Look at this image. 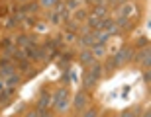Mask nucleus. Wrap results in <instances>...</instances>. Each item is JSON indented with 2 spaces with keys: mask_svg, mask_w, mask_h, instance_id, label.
Segmentation results:
<instances>
[{
  "mask_svg": "<svg viewBox=\"0 0 151 117\" xmlns=\"http://www.w3.org/2000/svg\"><path fill=\"white\" fill-rule=\"evenodd\" d=\"M16 2H18L20 6H22V4H26V2H32V0H16Z\"/></svg>",
  "mask_w": 151,
  "mask_h": 117,
  "instance_id": "obj_36",
  "label": "nucleus"
},
{
  "mask_svg": "<svg viewBox=\"0 0 151 117\" xmlns=\"http://www.w3.org/2000/svg\"><path fill=\"white\" fill-rule=\"evenodd\" d=\"M51 106H53L51 94L47 92V88H41V92H39V98H37V101H35V111H49Z\"/></svg>",
  "mask_w": 151,
  "mask_h": 117,
  "instance_id": "obj_5",
  "label": "nucleus"
},
{
  "mask_svg": "<svg viewBox=\"0 0 151 117\" xmlns=\"http://www.w3.org/2000/svg\"><path fill=\"white\" fill-rule=\"evenodd\" d=\"M34 26H35V18H34V16L26 18V20H24V22H22V28L26 29V31H29V29L34 28Z\"/></svg>",
  "mask_w": 151,
  "mask_h": 117,
  "instance_id": "obj_23",
  "label": "nucleus"
},
{
  "mask_svg": "<svg viewBox=\"0 0 151 117\" xmlns=\"http://www.w3.org/2000/svg\"><path fill=\"white\" fill-rule=\"evenodd\" d=\"M37 31H47V23L45 22H35V26H34Z\"/></svg>",
  "mask_w": 151,
  "mask_h": 117,
  "instance_id": "obj_31",
  "label": "nucleus"
},
{
  "mask_svg": "<svg viewBox=\"0 0 151 117\" xmlns=\"http://www.w3.org/2000/svg\"><path fill=\"white\" fill-rule=\"evenodd\" d=\"M75 57H77V55H75V51H63V53H61V61L71 62V61L75 59Z\"/></svg>",
  "mask_w": 151,
  "mask_h": 117,
  "instance_id": "obj_26",
  "label": "nucleus"
},
{
  "mask_svg": "<svg viewBox=\"0 0 151 117\" xmlns=\"http://www.w3.org/2000/svg\"><path fill=\"white\" fill-rule=\"evenodd\" d=\"M45 20L49 23H53V26H61V16H59V12L53 8V10H47V16H45Z\"/></svg>",
  "mask_w": 151,
  "mask_h": 117,
  "instance_id": "obj_18",
  "label": "nucleus"
},
{
  "mask_svg": "<svg viewBox=\"0 0 151 117\" xmlns=\"http://www.w3.org/2000/svg\"><path fill=\"white\" fill-rule=\"evenodd\" d=\"M98 117H108V113H102V111H100V115H98Z\"/></svg>",
  "mask_w": 151,
  "mask_h": 117,
  "instance_id": "obj_38",
  "label": "nucleus"
},
{
  "mask_svg": "<svg viewBox=\"0 0 151 117\" xmlns=\"http://www.w3.org/2000/svg\"><path fill=\"white\" fill-rule=\"evenodd\" d=\"M102 70H104V76H110V74H114V70H118V65L114 61V57L108 55L102 59Z\"/></svg>",
  "mask_w": 151,
  "mask_h": 117,
  "instance_id": "obj_10",
  "label": "nucleus"
},
{
  "mask_svg": "<svg viewBox=\"0 0 151 117\" xmlns=\"http://www.w3.org/2000/svg\"><path fill=\"white\" fill-rule=\"evenodd\" d=\"M132 62H137L141 67V70H147L151 65V49L149 47H143V49H135L134 53V61Z\"/></svg>",
  "mask_w": 151,
  "mask_h": 117,
  "instance_id": "obj_4",
  "label": "nucleus"
},
{
  "mask_svg": "<svg viewBox=\"0 0 151 117\" xmlns=\"http://www.w3.org/2000/svg\"><path fill=\"white\" fill-rule=\"evenodd\" d=\"M77 37H78V35L73 33V31H63V41H67V43H71V45L77 41Z\"/></svg>",
  "mask_w": 151,
  "mask_h": 117,
  "instance_id": "obj_24",
  "label": "nucleus"
},
{
  "mask_svg": "<svg viewBox=\"0 0 151 117\" xmlns=\"http://www.w3.org/2000/svg\"><path fill=\"white\" fill-rule=\"evenodd\" d=\"M88 106H90V92H86V90H83V88L77 90L73 94V98H71V111L77 117H81V113Z\"/></svg>",
  "mask_w": 151,
  "mask_h": 117,
  "instance_id": "obj_1",
  "label": "nucleus"
},
{
  "mask_svg": "<svg viewBox=\"0 0 151 117\" xmlns=\"http://www.w3.org/2000/svg\"><path fill=\"white\" fill-rule=\"evenodd\" d=\"M139 117H151V109H149V107H145V109L139 113Z\"/></svg>",
  "mask_w": 151,
  "mask_h": 117,
  "instance_id": "obj_34",
  "label": "nucleus"
},
{
  "mask_svg": "<svg viewBox=\"0 0 151 117\" xmlns=\"http://www.w3.org/2000/svg\"><path fill=\"white\" fill-rule=\"evenodd\" d=\"M112 117H120V115H112Z\"/></svg>",
  "mask_w": 151,
  "mask_h": 117,
  "instance_id": "obj_39",
  "label": "nucleus"
},
{
  "mask_svg": "<svg viewBox=\"0 0 151 117\" xmlns=\"http://www.w3.org/2000/svg\"><path fill=\"white\" fill-rule=\"evenodd\" d=\"M143 47H149V37H145V35L137 37L134 43V49H143Z\"/></svg>",
  "mask_w": 151,
  "mask_h": 117,
  "instance_id": "obj_21",
  "label": "nucleus"
},
{
  "mask_svg": "<svg viewBox=\"0 0 151 117\" xmlns=\"http://www.w3.org/2000/svg\"><path fill=\"white\" fill-rule=\"evenodd\" d=\"M77 61L83 68H88L92 62H96V59H94V55L90 53V49H81L77 53Z\"/></svg>",
  "mask_w": 151,
  "mask_h": 117,
  "instance_id": "obj_9",
  "label": "nucleus"
},
{
  "mask_svg": "<svg viewBox=\"0 0 151 117\" xmlns=\"http://www.w3.org/2000/svg\"><path fill=\"white\" fill-rule=\"evenodd\" d=\"M90 14H94L98 20H104V18L110 16V6L108 4H98V6H92Z\"/></svg>",
  "mask_w": 151,
  "mask_h": 117,
  "instance_id": "obj_13",
  "label": "nucleus"
},
{
  "mask_svg": "<svg viewBox=\"0 0 151 117\" xmlns=\"http://www.w3.org/2000/svg\"><path fill=\"white\" fill-rule=\"evenodd\" d=\"M100 111H102V109L98 106H88L83 113H81V117H98V115H100Z\"/></svg>",
  "mask_w": 151,
  "mask_h": 117,
  "instance_id": "obj_19",
  "label": "nucleus"
},
{
  "mask_svg": "<svg viewBox=\"0 0 151 117\" xmlns=\"http://www.w3.org/2000/svg\"><path fill=\"white\" fill-rule=\"evenodd\" d=\"M81 84H83V90H86V92H90V94L98 88V80H96L94 76H90V72L86 70V68H83V74H81Z\"/></svg>",
  "mask_w": 151,
  "mask_h": 117,
  "instance_id": "obj_6",
  "label": "nucleus"
},
{
  "mask_svg": "<svg viewBox=\"0 0 151 117\" xmlns=\"http://www.w3.org/2000/svg\"><path fill=\"white\" fill-rule=\"evenodd\" d=\"M141 78H143V82H145L147 86H149V80H151V70H149V68H147V70H143V72H141Z\"/></svg>",
  "mask_w": 151,
  "mask_h": 117,
  "instance_id": "obj_30",
  "label": "nucleus"
},
{
  "mask_svg": "<svg viewBox=\"0 0 151 117\" xmlns=\"http://www.w3.org/2000/svg\"><path fill=\"white\" fill-rule=\"evenodd\" d=\"M88 14H90L88 8H84V6H78L77 10H73L71 18H73V20H77V22H81V23H84V22H86V18H88Z\"/></svg>",
  "mask_w": 151,
  "mask_h": 117,
  "instance_id": "obj_15",
  "label": "nucleus"
},
{
  "mask_svg": "<svg viewBox=\"0 0 151 117\" xmlns=\"http://www.w3.org/2000/svg\"><path fill=\"white\" fill-rule=\"evenodd\" d=\"M8 14H10V10H8V6H0V18L4 20V18H8Z\"/></svg>",
  "mask_w": 151,
  "mask_h": 117,
  "instance_id": "obj_32",
  "label": "nucleus"
},
{
  "mask_svg": "<svg viewBox=\"0 0 151 117\" xmlns=\"http://www.w3.org/2000/svg\"><path fill=\"white\" fill-rule=\"evenodd\" d=\"M81 2H84V4L90 6V8H92V6H98V4H104V0H81Z\"/></svg>",
  "mask_w": 151,
  "mask_h": 117,
  "instance_id": "obj_29",
  "label": "nucleus"
},
{
  "mask_svg": "<svg viewBox=\"0 0 151 117\" xmlns=\"http://www.w3.org/2000/svg\"><path fill=\"white\" fill-rule=\"evenodd\" d=\"M59 2H61V0H37L39 8H43V10H53Z\"/></svg>",
  "mask_w": 151,
  "mask_h": 117,
  "instance_id": "obj_20",
  "label": "nucleus"
},
{
  "mask_svg": "<svg viewBox=\"0 0 151 117\" xmlns=\"http://www.w3.org/2000/svg\"><path fill=\"white\" fill-rule=\"evenodd\" d=\"M134 53H135V49L134 47H128V45H124V47H120V49L114 53V61H116V65H118V68H122V67H126V65H129V62L134 61Z\"/></svg>",
  "mask_w": 151,
  "mask_h": 117,
  "instance_id": "obj_3",
  "label": "nucleus"
},
{
  "mask_svg": "<svg viewBox=\"0 0 151 117\" xmlns=\"http://www.w3.org/2000/svg\"><path fill=\"white\" fill-rule=\"evenodd\" d=\"M90 53L94 55L96 61H102L104 57H108V45H102V43H94L90 47Z\"/></svg>",
  "mask_w": 151,
  "mask_h": 117,
  "instance_id": "obj_11",
  "label": "nucleus"
},
{
  "mask_svg": "<svg viewBox=\"0 0 151 117\" xmlns=\"http://www.w3.org/2000/svg\"><path fill=\"white\" fill-rule=\"evenodd\" d=\"M51 111L55 113V115H67V111H71V96H69V98H61V100L53 101Z\"/></svg>",
  "mask_w": 151,
  "mask_h": 117,
  "instance_id": "obj_7",
  "label": "nucleus"
},
{
  "mask_svg": "<svg viewBox=\"0 0 151 117\" xmlns=\"http://www.w3.org/2000/svg\"><path fill=\"white\" fill-rule=\"evenodd\" d=\"M20 10H22L24 14H28V16H34V14H37L39 4L35 2V0H32V2H26V4H22V6H20Z\"/></svg>",
  "mask_w": 151,
  "mask_h": 117,
  "instance_id": "obj_17",
  "label": "nucleus"
},
{
  "mask_svg": "<svg viewBox=\"0 0 151 117\" xmlns=\"http://www.w3.org/2000/svg\"><path fill=\"white\" fill-rule=\"evenodd\" d=\"M137 6H135V2H132V0H128V2H124V4L116 6V10H114V16L112 18H128V20H134V18H137Z\"/></svg>",
  "mask_w": 151,
  "mask_h": 117,
  "instance_id": "obj_2",
  "label": "nucleus"
},
{
  "mask_svg": "<svg viewBox=\"0 0 151 117\" xmlns=\"http://www.w3.org/2000/svg\"><path fill=\"white\" fill-rule=\"evenodd\" d=\"M114 23H116L118 33H132L135 29L134 20H128V18H114Z\"/></svg>",
  "mask_w": 151,
  "mask_h": 117,
  "instance_id": "obj_8",
  "label": "nucleus"
},
{
  "mask_svg": "<svg viewBox=\"0 0 151 117\" xmlns=\"http://www.w3.org/2000/svg\"><path fill=\"white\" fill-rule=\"evenodd\" d=\"M24 117H37V111H35V107H34V109H28V113H26Z\"/></svg>",
  "mask_w": 151,
  "mask_h": 117,
  "instance_id": "obj_33",
  "label": "nucleus"
},
{
  "mask_svg": "<svg viewBox=\"0 0 151 117\" xmlns=\"http://www.w3.org/2000/svg\"><path fill=\"white\" fill-rule=\"evenodd\" d=\"M120 117H134V115H132V111H129V109H124V111L120 113Z\"/></svg>",
  "mask_w": 151,
  "mask_h": 117,
  "instance_id": "obj_35",
  "label": "nucleus"
},
{
  "mask_svg": "<svg viewBox=\"0 0 151 117\" xmlns=\"http://www.w3.org/2000/svg\"><path fill=\"white\" fill-rule=\"evenodd\" d=\"M18 20H16V16H12V18H8V20H6L4 22V29H8V31H12V29H16L18 28Z\"/></svg>",
  "mask_w": 151,
  "mask_h": 117,
  "instance_id": "obj_22",
  "label": "nucleus"
},
{
  "mask_svg": "<svg viewBox=\"0 0 151 117\" xmlns=\"http://www.w3.org/2000/svg\"><path fill=\"white\" fill-rule=\"evenodd\" d=\"M75 43H77V47H78V49H90V47H92V45L96 43V39L92 37L90 33H88V35H78Z\"/></svg>",
  "mask_w": 151,
  "mask_h": 117,
  "instance_id": "obj_12",
  "label": "nucleus"
},
{
  "mask_svg": "<svg viewBox=\"0 0 151 117\" xmlns=\"http://www.w3.org/2000/svg\"><path fill=\"white\" fill-rule=\"evenodd\" d=\"M0 90H4V80H0Z\"/></svg>",
  "mask_w": 151,
  "mask_h": 117,
  "instance_id": "obj_37",
  "label": "nucleus"
},
{
  "mask_svg": "<svg viewBox=\"0 0 151 117\" xmlns=\"http://www.w3.org/2000/svg\"><path fill=\"white\" fill-rule=\"evenodd\" d=\"M81 4H83L81 0H67V2H65V8H67L69 12H73V10H77Z\"/></svg>",
  "mask_w": 151,
  "mask_h": 117,
  "instance_id": "obj_25",
  "label": "nucleus"
},
{
  "mask_svg": "<svg viewBox=\"0 0 151 117\" xmlns=\"http://www.w3.org/2000/svg\"><path fill=\"white\" fill-rule=\"evenodd\" d=\"M129 111H132V115H134V117H139V113L143 111V107H141V104H137V106H134Z\"/></svg>",
  "mask_w": 151,
  "mask_h": 117,
  "instance_id": "obj_28",
  "label": "nucleus"
},
{
  "mask_svg": "<svg viewBox=\"0 0 151 117\" xmlns=\"http://www.w3.org/2000/svg\"><path fill=\"white\" fill-rule=\"evenodd\" d=\"M61 84L63 86H69L71 84V70H63L61 72Z\"/></svg>",
  "mask_w": 151,
  "mask_h": 117,
  "instance_id": "obj_27",
  "label": "nucleus"
},
{
  "mask_svg": "<svg viewBox=\"0 0 151 117\" xmlns=\"http://www.w3.org/2000/svg\"><path fill=\"white\" fill-rule=\"evenodd\" d=\"M90 72V76H94L98 82H100L102 78H104V70H102V61H96V62H92L88 68H86Z\"/></svg>",
  "mask_w": 151,
  "mask_h": 117,
  "instance_id": "obj_14",
  "label": "nucleus"
},
{
  "mask_svg": "<svg viewBox=\"0 0 151 117\" xmlns=\"http://www.w3.org/2000/svg\"><path fill=\"white\" fill-rule=\"evenodd\" d=\"M22 84V72H16L4 80V88H18Z\"/></svg>",
  "mask_w": 151,
  "mask_h": 117,
  "instance_id": "obj_16",
  "label": "nucleus"
}]
</instances>
